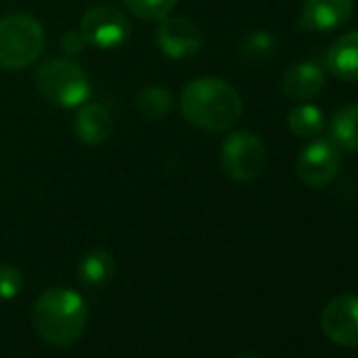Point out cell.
I'll return each mask as SVG.
<instances>
[{
  "label": "cell",
  "instance_id": "6da1fadb",
  "mask_svg": "<svg viewBox=\"0 0 358 358\" xmlns=\"http://www.w3.org/2000/svg\"><path fill=\"white\" fill-rule=\"evenodd\" d=\"M184 118L207 131H228L243 116L238 91L224 78L203 76L188 83L179 97Z\"/></svg>",
  "mask_w": 358,
  "mask_h": 358
},
{
  "label": "cell",
  "instance_id": "7a4b0ae2",
  "mask_svg": "<svg viewBox=\"0 0 358 358\" xmlns=\"http://www.w3.org/2000/svg\"><path fill=\"white\" fill-rule=\"evenodd\" d=\"M89 320V308L85 299L66 287L47 289L34 303L32 322L36 333L55 348H68L76 343Z\"/></svg>",
  "mask_w": 358,
  "mask_h": 358
},
{
  "label": "cell",
  "instance_id": "3957f363",
  "mask_svg": "<svg viewBox=\"0 0 358 358\" xmlns=\"http://www.w3.org/2000/svg\"><path fill=\"white\" fill-rule=\"evenodd\" d=\"M45 51V30L41 22L26 13L0 20V68L22 70L32 66Z\"/></svg>",
  "mask_w": 358,
  "mask_h": 358
},
{
  "label": "cell",
  "instance_id": "277c9868",
  "mask_svg": "<svg viewBox=\"0 0 358 358\" xmlns=\"http://www.w3.org/2000/svg\"><path fill=\"white\" fill-rule=\"evenodd\" d=\"M38 93L59 108H78L91 95L87 74L72 59H47L36 70Z\"/></svg>",
  "mask_w": 358,
  "mask_h": 358
},
{
  "label": "cell",
  "instance_id": "5b68a950",
  "mask_svg": "<svg viewBox=\"0 0 358 358\" xmlns=\"http://www.w3.org/2000/svg\"><path fill=\"white\" fill-rule=\"evenodd\" d=\"M222 166L236 182H251L266 166V145L251 131H234L222 143Z\"/></svg>",
  "mask_w": 358,
  "mask_h": 358
},
{
  "label": "cell",
  "instance_id": "8992f818",
  "mask_svg": "<svg viewBox=\"0 0 358 358\" xmlns=\"http://www.w3.org/2000/svg\"><path fill=\"white\" fill-rule=\"evenodd\" d=\"M80 34L97 49H118L131 34L129 17L114 5H99L85 13L80 22Z\"/></svg>",
  "mask_w": 358,
  "mask_h": 358
},
{
  "label": "cell",
  "instance_id": "52a82bcc",
  "mask_svg": "<svg viewBox=\"0 0 358 358\" xmlns=\"http://www.w3.org/2000/svg\"><path fill=\"white\" fill-rule=\"evenodd\" d=\"M341 166L339 150L329 139H314L308 143L295 164V173L310 188H324L337 177Z\"/></svg>",
  "mask_w": 358,
  "mask_h": 358
},
{
  "label": "cell",
  "instance_id": "ba28073f",
  "mask_svg": "<svg viewBox=\"0 0 358 358\" xmlns=\"http://www.w3.org/2000/svg\"><path fill=\"white\" fill-rule=\"evenodd\" d=\"M156 47L171 59L194 57L203 47L201 28L188 17H162L156 28Z\"/></svg>",
  "mask_w": 358,
  "mask_h": 358
},
{
  "label": "cell",
  "instance_id": "9c48e42d",
  "mask_svg": "<svg viewBox=\"0 0 358 358\" xmlns=\"http://www.w3.org/2000/svg\"><path fill=\"white\" fill-rule=\"evenodd\" d=\"M324 335L348 348H358V295H339L331 299L320 316Z\"/></svg>",
  "mask_w": 358,
  "mask_h": 358
},
{
  "label": "cell",
  "instance_id": "30bf717a",
  "mask_svg": "<svg viewBox=\"0 0 358 358\" xmlns=\"http://www.w3.org/2000/svg\"><path fill=\"white\" fill-rule=\"evenodd\" d=\"M354 11V0H303L299 24L312 32H329L343 26Z\"/></svg>",
  "mask_w": 358,
  "mask_h": 358
},
{
  "label": "cell",
  "instance_id": "8fae6325",
  "mask_svg": "<svg viewBox=\"0 0 358 358\" xmlns=\"http://www.w3.org/2000/svg\"><path fill=\"white\" fill-rule=\"evenodd\" d=\"M324 87L322 70L312 62H299L287 68L280 80V89L293 101H310L314 99Z\"/></svg>",
  "mask_w": 358,
  "mask_h": 358
},
{
  "label": "cell",
  "instance_id": "7c38bea8",
  "mask_svg": "<svg viewBox=\"0 0 358 358\" xmlns=\"http://www.w3.org/2000/svg\"><path fill=\"white\" fill-rule=\"evenodd\" d=\"M112 116L99 103H83L74 116V135L80 143L99 145L112 135Z\"/></svg>",
  "mask_w": 358,
  "mask_h": 358
},
{
  "label": "cell",
  "instance_id": "4fadbf2b",
  "mask_svg": "<svg viewBox=\"0 0 358 358\" xmlns=\"http://www.w3.org/2000/svg\"><path fill=\"white\" fill-rule=\"evenodd\" d=\"M327 68L339 80L358 83V30L339 36L331 45L327 53Z\"/></svg>",
  "mask_w": 358,
  "mask_h": 358
},
{
  "label": "cell",
  "instance_id": "5bb4252c",
  "mask_svg": "<svg viewBox=\"0 0 358 358\" xmlns=\"http://www.w3.org/2000/svg\"><path fill=\"white\" fill-rule=\"evenodd\" d=\"M76 274L85 287L103 289L112 282L116 274V262L106 249H91L80 257Z\"/></svg>",
  "mask_w": 358,
  "mask_h": 358
},
{
  "label": "cell",
  "instance_id": "9a60e30c",
  "mask_svg": "<svg viewBox=\"0 0 358 358\" xmlns=\"http://www.w3.org/2000/svg\"><path fill=\"white\" fill-rule=\"evenodd\" d=\"M329 133L335 145L358 152V103H350L337 110L331 118Z\"/></svg>",
  "mask_w": 358,
  "mask_h": 358
},
{
  "label": "cell",
  "instance_id": "2e32d148",
  "mask_svg": "<svg viewBox=\"0 0 358 358\" xmlns=\"http://www.w3.org/2000/svg\"><path fill=\"white\" fill-rule=\"evenodd\" d=\"M137 110L145 120H160L173 110V93L162 85L143 87L137 95Z\"/></svg>",
  "mask_w": 358,
  "mask_h": 358
},
{
  "label": "cell",
  "instance_id": "e0dca14e",
  "mask_svg": "<svg viewBox=\"0 0 358 358\" xmlns=\"http://www.w3.org/2000/svg\"><path fill=\"white\" fill-rule=\"evenodd\" d=\"M289 129L297 137H316L324 129V114L312 103L295 106L289 112Z\"/></svg>",
  "mask_w": 358,
  "mask_h": 358
},
{
  "label": "cell",
  "instance_id": "ac0fdd59",
  "mask_svg": "<svg viewBox=\"0 0 358 358\" xmlns=\"http://www.w3.org/2000/svg\"><path fill=\"white\" fill-rule=\"evenodd\" d=\"M274 51H276V38L270 32H262V30L249 32L241 41V53L251 62H266L274 55Z\"/></svg>",
  "mask_w": 358,
  "mask_h": 358
},
{
  "label": "cell",
  "instance_id": "d6986e66",
  "mask_svg": "<svg viewBox=\"0 0 358 358\" xmlns=\"http://www.w3.org/2000/svg\"><path fill=\"white\" fill-rule=\"evenodd\" d=\"M124 7L143 22H160L171 15L177 0H122Z\"/></svg>",
  "mask_w": 358,
  "mask_h": 358
},
{
  "label": "cell",
  "instance_id": "ffe728a7",
  "mask_svg": "<svg viewBox=\"0 0 358 358\" xmlns=\"http://www.w3.org/2000/svg\"><path fill=\"white\" fill-rule=\"evenodd\" d=\"M24 289V274L11 264H0V299H13Z\"/></svg>",
  "mask_w": 358,
  "mask_h": 358
},
{
  "label": "cell",
  "instance_id": "44dd1931",
  "mask_svg": "<svg viewBox=\"0 0 358 358\" xmlns=\"http://www.w3.org/2000/svg\"><path fill=\"white\" fill-rule=\"evenodd\" d=\"M85 45H87V41H85V36L80 34V30H78V32H66V34L62 36V49H64V53H68L70 57L80 55L83 49H85Z\"/></svg>",
  "mask_w": 358,
  "mask_h": 358
},
{
  "label": "cell",
  "instance_id": "7402d4cb",
  "mask_svg": "<svg viewBox=\"0 0 358 358\" xmlns=\"http://www.w3.org/2000/svg\"><path fill=\"white\" fill-rule=\"evenodd\" d=\"M241 358H259V356H255V354H245V356H241Z\"/></svg>",
  "mask_w": 358,
  "mask_h": 358
}]
</instances>
